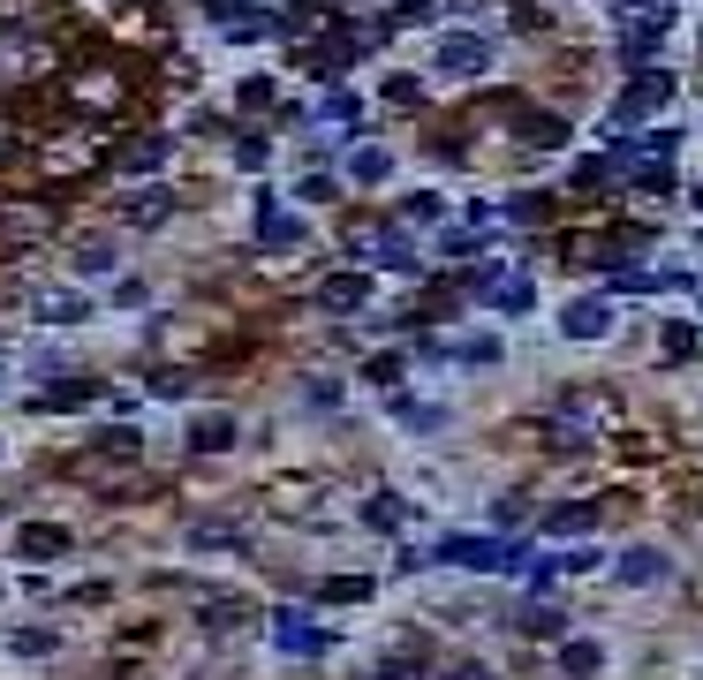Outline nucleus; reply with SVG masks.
<instances>
[{"instance_id":"nucleus-1","label":"nucleus","mask_w":703,"mask_h":680,"mask_svg":"<svg viewBox=\"0 0 703 680\" xmlns=\"http://www.w3.org/2000/svg\"><path fill=\"white\" fill-rule=\"evenodd\" d=\"M431 560L477 567V575H515V567H530V552H522V544H499V537H446Z\"/></svg>"},{"instance_id":"nucleus-2","label":"nucleus","mask_w":703,"mask_h":680,"mask_svg":"<svg viewBox=\"0 0 703 680\" xmlns=\"http://www.w3.org/2000/svg\"><path fill=\"white\" fill-rule=\"evenodd\" d=\"M651 106H673V76H666V68H635V84L620 91L613 121H643Z\"/></svg>"},{"instance_id":"nucleus-3","label":"nucleus","mask_w":703,"mask_h":680,"mask_svg":"<svg viewBox=\"0 0 703 680\" xmlns=\"http://www.w3.org/2000/svg\"><path fill=\"white\" fill-rule=\"evenodd\" d=\"M258 242H265V250H303V242H310V227L295 220V212H280L273 189H258Z\"/></svg>"},{"instance_id":"nucleus-4","label":"nucleus","mask_w":703,"mask_h":680,"mask_svg":"<svg viewBox=\"0 0 703 680\" xmlns=\"http://www.w3.org/2000/svg\"><path fill=\"white\" fill-rule=\"evenodd\" d=\"M273 643H280V650H303V658H326L333 635H326V628H310L303 612H273Z\"/></svg>"},{"instance_id":"nucleus-5","label":"nucleus","mask_w":703,"mask_h":680,"mask_svg":"<svg viewBox=\"0 0 703 680\" xmlns=\"http://www.w3.org/2000/svg\"><path fill=\"white\" fill-rule=\"evenodd\" d=\"M560 333H567V340H605V333H613V303H605V295L567 303V310H560Z\"/></svg>"},{"instance_id":"nucleus-6","label":"nucleus","mask_w":703,"mask_h":680,"mask_svg":"<svg viewBox=\"0 0 703 680\" xmlns=\"http://www.w3.org/2000/svg\"><path fill=\"white\" fill-rule=\"evenodd\" d=\"M484 61H492V46H484V38H469V31L439 38V76H477Z\"/></svg>"},{"instance_id":"nucleus-7","label":"nucleus","mask_w":703,"mask_h":680,"mask_svg":"<svg viewBox=\"0 0 703 680\" xmlns=\"http://www.w3.org/2000/svg\"><path fill=\"white\" fill-rule=\"evenodd\" d=\"M318 303L348 318V310H363V303H371V280H363V272H333V280H318Z\"/></svg>"},{"instance_id":"nucleus-8","label":"nucleus","mask_w":703,"mask_h":680,"mask_svg":"<svg viewBox=\"0 0 703 680\" xmlns=\"http://www.w3.org/2000/svg\"><path fill=\"white\" fill-rule=\"evenodd\" d=\"M212 16H220L227 38H265V31H273V16H265V8H235V0H212Z\"/></svg>"},{"instance_id":"nucleus-9","label":"nucleus","mask_w":703,"mask_h":680,"mask_svg":"<svg viewBox=\"0 0 703 680\" xmlns=\"http://www.w3.org/2000/svg\"><path fill=\"white\" fill-rule=\"evenodd\" d=\"M16 552L23 560H61V552H69V529H53V522H31L16 537Z\"/></svg>"},{"instance_id":"nucleus-10","label":"nucleus","mask_w":703,"mask_h":680,"mask_svg":"<svg viewBox=\"0 0 703 680\" xmlns=\"http://www.w3.org/2000/svg\"><path fill=\"white\" fill-rule=\"evenodd\" d=\"M167 212H174V189H137V197L121 204V220H129V227H159Z\"/></svg>"},{"instance_id":"nucleus-11","label":"nucleus","mask_w":703,"mask_h":680,"mask_svg":"<svg viewBox=\"0 0 703 680\" xmlns=\"http://www.w3.org/2000/svg\"><path fill=\"white\" fill-rule=\"evenodd\" d=\"M235 439H242L235 416H205V424H189V446H197V454H227Z\"/></svg>"},{"instance_id":"nucleus-12","label":"nucleus","mask_w":703,"mask_h":680,"mask_svg":"<svg viewBox=\"0 0 703 680\" xmlns=\"http://www.w3.org/2000/svg\"><path fill=\"white\" fill-rule=\"evenodd\" d=\"M613 575L620 582H658V575H666V552H620Z\"/></svg>"},{"instance_id":"nucleus-13","label":"nucleus","mask_w":703,"mask_h":680,"mask_svg":"<svg viewBox=\"0 0 703 680\" xmlns=\"http://www.w3.org/2000/svg\"><path fill=\"white\" fill-rule=\"evenodd\" d=\"M605 665V650L598 643H560V673H575V680H590Z\"/></svg>"},{"instance_id":"nucleus-14","label":"nucleus","mask_w":703,"mask_h":680,"mask_svg":"<svg viewBox=\"0 0 703 680\" xmlns=\"http://www.w3.org/2000/svg\"><path fill=\"white\" fill-rule=\"evenodd\" d=\"M356 597H371V582H363V575H333V582H318V605H356Z\"/></svg>"},{"instance_id":"nucleus-15","label":"nucleus","mask_w":703,"mask_h":680,"mask_svg":"<svg viewBox=\"0 0 703 680\" xmlns=\"http://www.w3.org/2000/svg\"><path fill=\"white\" fill-rule=\"evenodd\" d=\"M38 318L46 325H76V318H91V303L84 295H53V303H38Z\"/></svg>"},{"instance_id":"nucleus-16","label":"nucleus","mask_w":703,"mask_h":680,"mask_svg":"<svg viewBox=\"0 0 703 680\" xmlns=\"http://www.w3.org/2000/svg\"><path fill=\"white\" fill-rule=\"evenodd\" d=\"M590 522H598V507H552V514H545L552 537H575V529H590Z\"/></svg>"},{"instance_id":"nucleus-17","label":"nucleus","mask_w":703,"mask_h":680,"mask_svg":"<svg viewBox=\"0 0 703 680\" xmlns=\"http://www.w3.org/2000/svg\"><path fill=\"white\" fill-rule=\"evenodd\" d=\"M348 174H356V182H378V174H394V159L378 152V144H363V152L348 159Z\"/></svg>"},{"instance_id":"nucleus-18","label":"nucleus","mask_w":703,"mask_h":680,"mask_svg":"<svg viewBox=\"0 0 703 680\" xmlns=\"http://www.w3.org/2000/svg\"><path fill=\"white\" fill-rule=\"evenodd\" d=\"M560 628H567L560 605H530V612H522V635H560Z\"/></svg>"},{"instance_id":"nucleus-19","label":"nucleus","mask_w":703,"mask_h":680,"mask_svg":"<svg viewBox=\"0 0 703 680\" xmlns=\"http://www.w3.org/2000/svg\"><path fill=\"white\" fill-rule=\"evenodd\" d=\"M522 136H530V144H567V121H552V114H530V121H522Z\"/></svg>"},{"instance_id":"nucleus-20","label":"nucleus","mask_w":703,"mask_h":680,"mask_svg":"<svg viewBox=\"0 0 703 680\" xmlns=\"http://www.w3.org/2000/svg\"><path fill=\"white\" fill-rule=\"evenodd\" d=\"M159 159H167V136H144L137 152H129V174H152V167H159Z\"/></svg>"},{"instance_id":"nucleus-21","label":"nucleus","mask_w":703,"mask_h":680,"mask_svg":"<svg viewBox=\"0 0 703 680\" xmlns=\"http://www.w3.org/2000/svg\"><path fill=\"white\" fill-rule=\"evenodd\" d=\"M363 522H371V529H394V522H401V499H371V507H363Z\"/></svg>"},{"instance_id":"nucleus-22","label":"nucleus","mask_w":703,"mask_h":680,"mask_svg":"<svg viewBox=\"0 0 703 680\" xmlns=\"http://www.w3.org/2000/svg\"><path fill=\"white\" fill-rule=\"evenodd\" d=\"M666 356H696V325H666Z\"/></svg>"},{"instance_id":"nucleus-23","label":"nucleus","mask_w":703,"mask_h":680,"mask_svg":"<svg viewBox=\"0 0 703 680\" xmlns=\"http://www.w3.org/2000/svg\"><path fill=\"white\" fill-rule=\"evenodd\" d=\"M303 401H310V408H333V401H341V386H333V378H310Z\"/></svg>"},{"instance_id":"nucleus-24","label":"nucleus","mask_w":703,"mask_h":680,"mask_svg":"<svg viewBox=\"0 0 703 680\" xmlns=\"http://www.w3.org/2000/svg\"><path fill=\"white\" fill-rule=\"evenodd\" d=\"M91 393H99V386H91V378H69V386L53 393V401H61V408H84V401H91Z\"/></svg>"},{"instance_id":"nucleus-25","label":"nucleus","mask_w":703,"mask_h":680,"mask_svg":"<svg viewBox=\"0 0 703 680\" xmlns=\"http://www.w3.org/2000/svg\"><path fill=\"white\" fill-rule=\"evenodd\" d=\"M416 91H424L416 76H386V99H394V106H416Z\"/></svg>"},{"instance_id":"nucleus-26","label":"nucleus","mask_w":703,"mask_h":680,"mask_svg":"<svg viewBox=\"0 0 703 680\" xmlns=\"http://www.w3.org/2000/svg\"><path fill=\"white\" fill-rule=\"evenodd\" d=\"M76 265H84V272H106V265H114V250H106V242H84V250H76Z\"/></svg>"},{"instance_id":"nucleus-27","label":"nucleus","mask_w":703,"mask_h":680,"mask_svg":"<svg viewBox=\"0 0 703 680\" xmlns=\"http://www.w3.org/2000/svg\"><path fill=\"white\" fill-rule=\"evenodd\" d=\"M356 114H363V106L348 99V91H333V99H326V121H341V129H348V121H356Z\"/></svg>"},{"instance_id":"nucleus-28","label":"nucleus","mask_w":703,"mask_h":680,"mask_svg":"<svg viewBox=\"0 0 703 680\" xmlns=\"http://www.w3.org/2000/svg\"><path fill=\"white\" fill-rule=\"evenodd\" d=\"M363 371H371L378 386H394V378H401V356H371V363H363Z\"/></svg>"},{"instance_id":"nucleus-29","label":"nucleus","mask_w":703,"mask_h":680,"mask_svg":"<svg viewBox=\"0 0 703 680\" xmlns=\"http://www.w3.org/2000/svg\"><path fill=\"white\" fill-rule=\"evenodd\" d=\"M446 680H492V673H484V665H462V673H446Z\"/></svg>"},{"instance_id":"nucleus-30","label":"nucleus","mask_w":703,"mask_h":680,"mask_svg":"<svg viewBox=\"0 0 703 680\" xmlns=\"http://www.w3.org/2000/svg\"><path fill=\"white\" fill-rule=\"evenodd\" d=\"M0 378H8V363H0Z\"/></svg>"}]
</instances>
